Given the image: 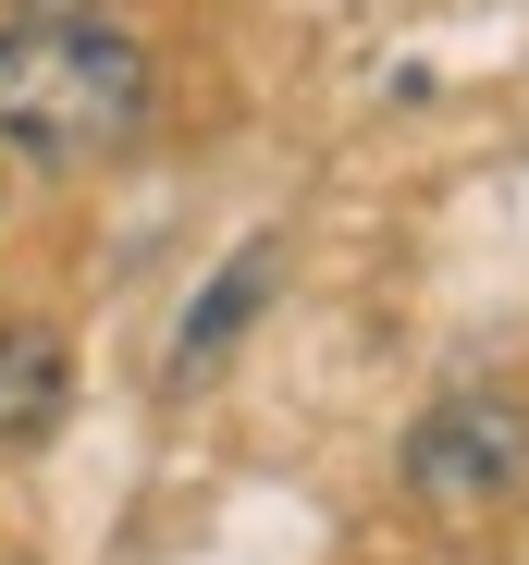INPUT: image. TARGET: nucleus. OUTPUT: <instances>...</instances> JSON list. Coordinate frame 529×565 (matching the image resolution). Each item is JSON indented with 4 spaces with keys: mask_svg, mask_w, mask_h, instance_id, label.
<instances>
[{
    "mask_svg": "<svg viewBox=\"0 0 529 565\" xmlns=\"http://www.w3.org/2000/svg\"><path fill=\"white\" fill-rule=\"evenodd\" d=\"M272 282H284V246L272 234H258V246H234L210 282H198V308H186V332H172V382H198V369L258 320V308H272Z\"/></svg>",
    "mask_w": 529,
    "mask_h": 565,
    "instance_id": "20e7f679",
    "label": "nucleus"
},
{
    "mask_svg": "<svg viewBox=\"0 0 529 565\" xmlns=\"http://www.w3.org/2000/svg\"><path fill=\"white\" fill-rule=\"evenodd\" d=\"M74 418V344L50 320H0V455H38Z\"/></svg>",
    "mask_w": 529,
    "mask_h": 565,
    "instance_id": "7ed1b4c3",
    "label": "nucleus"
},
{
    "mask_svg": "<svg viewBox=\"0 0 529 565\" xmlns=\"http://www.w3.org/2000/svg\"><path fill=\"white\" fill-rule=\"evenodd\" d=\"M406 492L444 529H493L529 504V406L517 394H444L406 430Z\"/></svg>",
    "mask_w": 529,
    "mask_h": 565,
    "instance_id": "f03ea898",
    "label": "nucleus"
},
{
    "mask_svg": "<svg viewBox=\"0 0 529 565\" xmlns=\"http://www.w3.org/2000/svg\"><path fill=\"white\" fill-rule=\"evenodd\" d=\"M0 13H13V25H86L99 0H0Z\"/></svg>",
    "mask_w": 529,
    "mask_h": 565,
    "instance_id": "39448f33",
    "label": "nucleus"
},
{
    "mask_svg": "<svg viewBox=\"0 0 529 565\" xmlns=\"http://www.w3.org/2000/svg\"><path fill=\"white\" fill-rule=\"evenodd\" d=\"M148 124V50L124 25H0V148L50 172L112 160Z\"/></svg>",
    "mask_w": 529,
    "mask_h": 565,
    "instance_id": "f257e3e1",
    "label": "nucleus"
}]
</instances>
